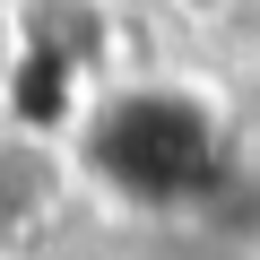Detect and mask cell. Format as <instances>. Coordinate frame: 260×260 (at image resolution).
Returning <instances> with one entry per match:
<instances>
[{"instance_id": "obj_2", "label": "cell", "mask_w": 260, "mask_h": 260, "mask_svg": "<svg viewBox=\"0 0 260 260\" xmlns=\"http://www.w3.org/2000/svg\"><path fill=\"white\" fill-rule=\"evenodd\" d=\"M70 200V156L52 148V130L9 121L0 130V243H26L35 225H52Z\"/></svg>"}, {"instance_id": "obj_1", "label": "cell", "mask_w": 260, "mask_h": 260, "mask_svg": "<svg viewBox=\"0 0 260 260\" xmlns=\"http://www.w3.org/2000/svg\"><path fill=\"white\" fill-rule=\"evenodd\" d=\"M78 165L139 208H174L217 182V121L182 87H121L87 113Z\"/></svg>"}, {"instance_id": "obj_3", "label": "cell", "mask_w": 260, "mask_h": 260, "mask_svg": "<svg viewBox=\"0 0 260 260\" xmlns=\"http://www.w3.org/2000/svg\"><path fill=\"white\" fill-rule=\"evenodd\" d=\"M200 260H243V251H200Z\"/></svg>"}]
</instances>
